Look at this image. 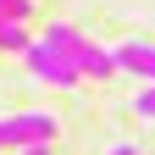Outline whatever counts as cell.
I'll list each match as a JSON object with an SVG mask.
<instances>
[{"label": "cell", "mask_w": 155, "mask_h": 155, "mask_svg": "<svg viewBox=\"0 0 155 155\" xmlns=\"http://www.w3.org/2000/svg\"><path fill=\"white\" fill-rule=\"evenodd\" d=\"M22 61L33 67L39 83H55V89H78V83H83V72H78V67H72L55 45H45V39H33V45L22 50Z\"/></svg>", "instance_id": "cell-1"}, {"label": "cell", "mask_w": 155, "mask_h": 155, "mask_svg": "<svg viewBox=\"0 0 155 155\" xmlns=\"http://www.w3.org/2000/svg\"><path fill=\"white\" fill-rule=\"evenodd\" d=\"M55 139V116L50 111H17L6 116V150H28V144H50Z\"/></svg>", "instance_id": "cell-2"}, {"label": "cell", "mask_w": 155, "mask_h": 155, "mask_svg": "<svg viewBox=\"0 0 155 155\" xmlns=\"http://www.w3.org/2000/svg\"><path fill=\"white\" fill-rule=\"evenodd\" d=\"M111 61H116V72H133V78H150V83H155V45H150V39H127V45H116Z\"/></svg>", "instance_id": "cell-3"}, {"label": "cell", "mask_w": 155, "mask_h": 155, "mask_svg": "<svg viewBox=\"0 0 155 155\" xmlns=\"http://www.w3.org/2000/svg\"><path fill=\"white\" fill-rule=\"evenodd\" d=\"M45 45H55V50H61V55H67V61L78 67V50H83V45H89V39H83V33H78L72 22H50V28H45Z\"/></svg>", "instance_id": "cell-4"}, {"label": "cell", "mask_w": 155, "mask_h": 155, "mask_svg": "<svg viewBox=\"0 0 155 155\" xmlns=\"http://www.w3.org/2000/svg\"><path fill=\"white\" fill-rule=\"evenodd\" d=\"M78 72H83V78H111V72H116V61H111V50L83 45V50H78Z\"/></svg>", "instance_id": "cell-5"}, {"label": "cell", "mask_w": 155, "mask_h": 155, "mask_svg": "<svg viewBox=\"0 0 155 155\" xmlns=\"http://www.w3.org/2000/svg\"><path fill=\"white\" fill-rule=\"evenodd\" d=\"M33 45V33L22 28V22H0V50H11V55H22Z\"/></svg>", "instance_id": "cell-6"}, {"label": "cell", "mask_w": 155, "mask_h": 155, "mask_svg": "<svg viewBox=\"0 0 155 155\" xmlns=\"http://www.w3.org/2000/svg\"><path fill=\"white\" fill-rule=\"evenodd\" d=\"M0 17H6V22H28V17H33V0H0Z\"/></svg>", "instance_id": "cell-7"}, {"label": "cell", "mask_w": 155, "mask_h": 155, "mask_svg": "<svg viewBox=\"0 0 155 155\" xmlns=\"http://www.w3.org/2000/svg\"><path fill=\"white\" fill-rule=\"evenodd\" d=\"M133 111H139V116H155V83L139 94V100H133Z\"/></svg>", "instance_id": "cell-8"}, {"label": "cell", "mask_w": 155, "mask_h": 155, "mask_svg": "<svg viewBox=\"0 0 155 155\" xmlns=\"http://www.w3.org/2000/svg\"><path fill=\"white\" fill-rule=\"evenodd\" d=\"M17 155H50V144H28V150H17Z\"/></svg>", "instance_id": "cell-9"}, {"label": "cell", "mask_w": 155, "mask_h": 155, "mask_svg": "<svg viewBox=\"0 0 155 155\" xmlns=\"http://www.w3.org/2000/svg\"><path fill=\"white\" fill-rule=\"evenodd\" d=\"M111 155H139V150H133V144H116V150H111Z\"/></svg>", "instance_id": "cell-10"}, {"label": "cell", "mask_w": 155, "mask_h": 155, "mask_svg": "<svg viewBox=\"0 0 155 155\" xmlns=\"http://www.w3.org/2000/svg\"><path fill=\"white\" fill-rule=\"evenodd\" d=\"M0 150H6V116H0Z\"/></svg>", "instance_id": "cell-11"}, {"label": "cell", "mask_w": 155, "mask_h": 155, "mask_svg": "<svg viewBox=\"0 0 155 155\" xmlns=\"http://www.w3.org/2000/svg\"><path fill=\"white\" fill-rule=\"evenodd\" d=\"M0 22H6V17H0Z\"/></svg>", "instance_id": "cell-12"}]
</instances>
